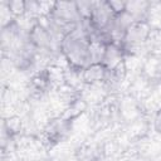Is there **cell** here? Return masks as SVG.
Segmentation results:
<instances>
[{"instance_id":"ba28073f","label":"cell","mask_w":161,"mask_h":161,"mask_svg":"<svg viewBox=\"0 0 161 161\" xmlns=\"http://www.w3.org/2000/svg\"><path fill=\"white\" fill-rule=\"evenodd\" d=\"M6 5L15 20L26 15V1L13 0V1H6Z\"/></svg>"},{"instance_id":"5b68a950","label":"cell","mask_w":161,"mask_h":161,"mask_svg":"<svg viewBox=\"0 0 161 161\" xmlns=\"http://www.w3.org/2000/svg\"><path fill=\"white\" fill-rule=\"evenodd\" d=\"M53 87L55 86L48 67L42 68L35 73H33V75L29 78V82H28L29 93L36 98H42L43 96H45L48 92H50Z\"/></svg>"},{"instance_id":"9c48e42d","label":"cell","mask_w":161,"mask_h":161,"mask_svg":"<svg viewBox=\"0 0 161 161\" xmlns=\"http://www.w3.org/2000/svg\"><path fill=\"white\" fill-rule=\"evenodd\" d=\"M108 5H109L111 10L114 13V15H118V14H122L126 11V3L125 1L111 0V1H108Z\"/></svg>"},{"instance_id":"7a4b0ae2","label":"cell","mask_w":161,"mask_h":161,"mask_svg":"<svg viewBox=\"0 0 161 161\" xmlns=\"http://www.w3.org/2000/svg\"><path fill=\"white\" fill-rule=\"evenodd\" d=\"M26 38L39 55L52 57L57 50L59 52V43L54 39L45 23H42L40 19L35 20L34 24L30 26Z\"/></svg>"},{"instance_id":"6da1fadb","label":"cell","mask_w":161,"mask_h":161,"mask_svg":"<svg viewBox=\"0 0 161 161\" xmlns=\"http://www.w3.org/2000/svg\"><path fill=\"white\" fill-rule=\"evenodd\" d=\"M60 55L64 58L67 67L70 70L80 73L92 60L91 39L83 23L69 31L60 42Z\"/></svg>"},{"instance_id":"277c9868","label":"cell","mask_w":161,"mask_h":161,"mask_svg":"<svg viewBox=\"0 0 161 161\" xmlns=\"http://www.w3.org/2000/svg\"><path fill=\"white\" fill-rule=\"evenodd\" d=\"M73 119L67 116H58L47 122L43 128V140L44 142L53 147L59 145L70 135Z\"/></svg>"},{"instance_id":"3957f363","label":"cell","mask_w":161,"mask_h":161,"mask_svg":"<svg viewBox=\"0 0 161 161\" xmlns=\"http://www.w3.org/2000/svg\"><path fill=\"white\" fill-rule=\"evenodd\" d=\"M152 26L148 20L133 21L125 31L119 44L125 49L126 54L130 55L135 50H138L141 47L147 44L152 38Z\"/></svg>"},{"instance_id":"8992f818","label":"cell","mask_w":161,"mask_h":161,"mask_svg":"<svg viewBox=\"0 0 161 161\" xmlns=\"http://www.w3.org/2000/svg\"><path fill=\"white\" fill-rule=\"evenodd\" d=\"M126 52L119 43H108L104 48L102 57V63L108 69V72L117 70L122 67H126Z\"/></svg>"},{"instance_id":"52a82bcc","label":"cell","mask_w":161,"mask_h":161,"mask_svg":"<svg viewBox=\"0 0 161 161\" xmlns=\"http://www.w3.org/2000/svg\"><path fill=\"white\" fill-rule=\"evenodd\" d=\"M108 75V69L102 62H92L80 72V80L86 86L104 84Z\"/></svg>"}]
</instances>
